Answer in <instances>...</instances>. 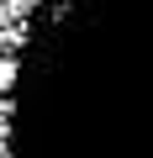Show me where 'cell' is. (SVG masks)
<instances>
[{"label": "cell", "instance_id": "cell-1", "mask_svg": "<svg viewBox=\"0 0 153 158\" xmlns=\"http://www.w3.org/2000/svg\"><path fill=\"white\" fill-rule=\"evenodd\" d=\"M11 79H16V63H11V58H0V90H11Z\"/></svg>", "mask_w": 153, "mask_h": 158}, {"label": "cell", "instance_id": "cell-2", "mask_svg": "<svg viewBox=\"0 0 153 158\" xmlns=\"http://www.w3.org/2000/svg\"><path fill=\"white\" fill-rule=\"evenodd\" d=\"M0 6H6V0H0Z\"/></svg>", "mask_w": 153, "mask_h": 158}]
</instances>
